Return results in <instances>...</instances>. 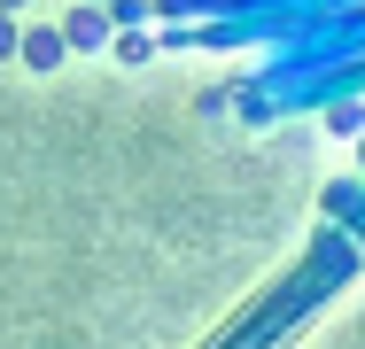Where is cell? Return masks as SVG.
Here are the masks:
<instances>
[{"mask_svg":"<svg viewBox=\"0 0 365 349\" xmlns=\"http://www.w3.org/2000/svg\"><path fill=\"white\" fill-rule=\"evenodd\" d=\"M0 8H24V0H0Z\"/></svg>","mask_w":365,"mask_h":349,"instance_id":"4","label":"cell"},{"mask_svg":"<svg viewBox=\"0 0 365 349\" xmlns=\"http://www.w3.org/2000/svg\"><path fill=\"white\" fill-rule=\"evenodd\" d=\"M0 55H24V24H16L8 8H0Z\"/></svg>","mask_w":365,"mask_h":349,"instance_id":"3","label":"cell"},{"mask_svg":"<svg viewBox=\"0 0 365 349\" xmlns=\"http://www.w3.org/2000/svg\"><path fill=\"white\" fill-rule=\"evenodd\" d=\"M63 47H71V39H55V31H24V63H31V70H55Z\"/></svg>","mask_w":365,"mask_h":349,"instance_id":"1","label":"cell"},{"mask_svg":"<svg viewBox=\"0 0 365 349\" xmlns=\"http://www.w3.org/2000/svg\"><path fill=\"white\" fill-rule=\"evenodd\" d=\"M63 31H71V47H93V39H101L109 24H101V8H78V16L63 24Z\"/></svg>","mask_w":365,"mask_h":349,"instance_id":"2","label":"cell"}]
</instances>
